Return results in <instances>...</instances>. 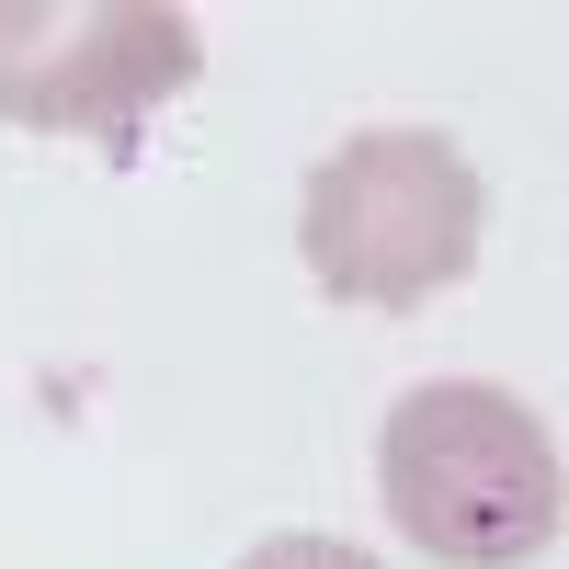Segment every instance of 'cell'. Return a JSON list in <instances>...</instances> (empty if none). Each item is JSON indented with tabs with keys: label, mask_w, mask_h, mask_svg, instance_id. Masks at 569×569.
<instances>
[{
	"label": "cell",
	"mask_w": 569,
	"mask_h": 569,
	"mask_svg": "<svg viewBox=\"0 0 569 569\" xmlns=\"http://www.w3.org/2000/svg\"><path fill=\"white\" fill-rule=\"evenodd\" d=\"M376 501L433 569H525L558 547V445L490 376H433L376 433Z\"/></svg>",
	"instance_id": "cell-1"
},
{
	"label": "cell",
	"mask_w": 569,
	"mask_h": 569,
	"mask_svg": "<svg viewBox=\"0 0 569 569\" xmlns=\"http://www.w3.org/2000/svg\"><path fill=\"white\" fill-rule=\"evenodd\" d=\"M490 240V182L467 171L456 137L433 126H365L308 171L297 251L342 308H421L479 262Z\"/></svg>",
	"instance_id": "cell-2"
},
{
	"label": "cell",
	"mask_w": 569,
	"mask_h": 569,
	"mask_svg": "<svg viewBox=\"0 0 569 569\" xmlns=\"http://www.w3.org/2000/svg\"><path fill=\"white\" fill-rule=\"evenodd\" d=\"M206 34L171 0H0V126L137 149L171 91H194Z\"/></svg>",
	"instance_id": "cell-3"
},
{
	"label": "cell",
	"mask_w": 569,
	"mask_h": 569,
	"mask_svg": "<svg viewBox=\"0 0 569 569\" xmlns=\"http://www.w3.org/2000/svg\"><path fill=\"white\" fill-rule=\"evenodd\" d=\"M240 569H388V558H365V547H342V536H262Z\"/></svg>",
	"instance_id": "cell-4"
}]
</instances>
